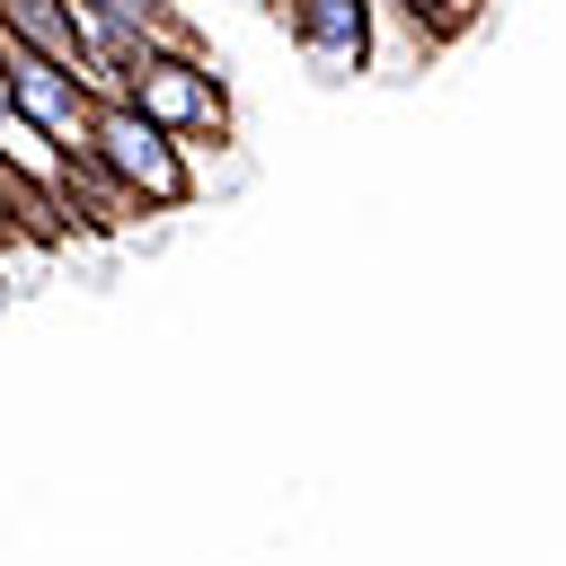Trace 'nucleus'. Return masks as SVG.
Masks as SVG:
<instances>
[{
    "label": "nucleus",
    "mask_w": 566,
    "mask_h": 566,
    "mask_svg": "<svg viewBox=\"0 0 566 566\" xmlns=\"http://www.w3.org/2000/svg\"><path fill=\"white\" fill-rule=\"evenodd\" d=\"M88 159L106 168V186L133 203V212H177L195 195V150L177 133H159L133 97H97L88 115Z\"/></svg>",
    "instance_id": "obj_1"
},
{
    "label": "nucleus",
    "mask_w": 566,
    "mask_h": 566,
    "mask_svg": "<svg viewBox=\"0 0 566 566\" xmlns=\"http://www.w3.org/2000/svg\"><path fill=\"white\" fill-rule=\"evenodd\" d=\"M124 97L177 142H230V80L203 44H150L142 71L124 80Z\"/></svg>",
    "instance_id": "obj_2"
},
{
    "label": "nucleus",
    "mask_w": 566,
    "mask_h": 566,
    "mask_svg": "<svg viewBox=\"0 0 566 566\" xmlns=\"http://www.w3.org/2000/svg\"><path fill=\"white\" fill-rule=\"evenodd\" d=\"M0 80H9L18 115H27V124H44V133L71 150V168H80V159H88V115H97L88 80H80L71 62H44V53H27V44H9V53H0Z\"/></svg>",
    "instance_id": "obj_3"
},
{
    "label": "nucleus",
    "mask_w": 566,
    "mask_h": 566,
    "mask_svg": "<svg viewBox=\"0 0 566 566\" xmlns=\"http://www.w3.org/2000/svg\"><path fill=\"white\" fill-rule=\"evenodd\" d=\"M115 18H133L150 44H195V18H186V0H106Z\"/></svg>",
    "instance_id": "obj_4"
},
{
    "label": "nucleus",
    "mask_w": 566,
    "mask_h": 566,
    "mask_svg": "<svg viewBox=\"0 0 566 566\" xmlns=\"http://www.w3.org/2000/svg\"><path fill=\"white\" fill-rule=\"evenodd\" d=\"M416 18H424V35H451V27H469L478 18V0H407Z\"/></svg>",
    "instance_id": "obj_5"
},
{
    "label": "nucleus",
    "mask_w": 566,
    "mask_h": 566,
    "mask_svg": "<svg viewBox=\"0 0 566 566\" xmlns=\"http://www.w3.org/2000/svg\"><path fill=\"white\" fill-rule=\"evenodd\" d=\"M0 53H9V35H0Z\"/></svg>",
    "instance_id": "obj_6"
}]
</instances>
